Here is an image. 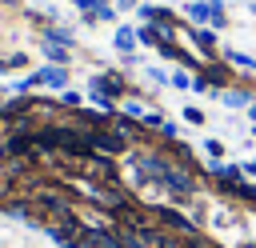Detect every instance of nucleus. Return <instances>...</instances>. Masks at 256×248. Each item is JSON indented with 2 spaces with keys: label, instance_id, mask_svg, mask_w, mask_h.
<instances>
[{
  "label": "nucleus",
  "instance_id": "obj_2",
  "mask_svg": "<svg viewBox=\"0 0 256 248\" xmlns=\"http://www.w3.org/2000/svg\"><path fill=\"white\" fill-rule=\"evenodd\" d=\"M88 148L116 156V152H124V136H120V132H100V128H92V132H88Z\"/></svg>",
  "mask_w": 256,
  "mask_h": 248
},
{
  "label": "nucleus",
  "instance_id": "obj_9",
  "mask_svg": "<svg viewBox=\"0 0 256 248\" xmlns=\"http://www.w3.org/2000/svg\"><path fill=\"white\" fill-rule=\"evenodd\" d=\"M4 148H8V156H24V152H28V136H16V132H12Z\"/></svg>",
  "mask_w": 256,
  "mask_h": 248
},
{
  "label": "nucleus",
  "instance_id": "obj_11",
  "mask_svg": "<svg viewBox=\"0 0 256 248\" xmlns=\"http://www.w3.org/2000/svg\"><path fill=\"white\" fill-rule=\"evenodd\" d=\"M168 84H172V88H192V76H188L184 68H176V72L168 76Z\"/></svg>",
  "mask_w": 256,
  "mask_h": 248
},
{
  "label": "nucleus",
  "instance_id": "obj_19",
  "mask_svg": "<svg viewBox=\"0 0 256 248\" xmlns=\"http://www.w3.org/2000/svg\"><path fill=\"white\" fill-rule=\"evenodd\" d=\"M244 112H248V120H252V128H256V100H252V104H248Z\"/></svg>",
  "mask_w": 256,
  "mask_h": 248
},
{
  "label": "nucleus",
  "instance_id": "obj_20",
  "mask_svg": "<svg viewBox=\"0 0 256 248\" xmlns=\"http://www.w3.org/2000/svg\"><path fill=\"white\" fill-rule=\"evenodd\" d=\"M116 8H140V0H116Z\"/></svg>",
  "mask_w": 256,
  "mask_h": 248
},
{
  "label": "nucleus",
  "instance_id": "obj_13",
  "mask_svg": "<svg viewBox=\"0 0 256 248\" xmlns=\"http://www.w3.org/2000/svg\"><path fill=\"white\" fill-rule=\"evenodd\" d=\"M24 64H28V56H24V52H16V56H4V60H0V68H24Z\"/></svg>",
  "mask_w": 256,
  "mask_h": 248
},
{
  "label": "nucleus",
  "instance_id": "obj_4",
  "mask_svg": "<svg viewBox=\"0 0 256 248\" xmlns=\"http://www.w3.org/2000/svg\"><path fill=\"white\" fill-rule=\"evenodd\" d=\"M220 100H224L228 108H248V104H252V92H248V88H224Z\"/></svg>",
  "mask_w": 256,
  "mask_h": 248
},
{
  "label": "nucleus",
  "instance_id": "obj_3",
  "mask_svg": "<svg viewBox=\"0 0 256 248\" xmlns=\"http://www.w3.org/2000/svg\"><path fill=\"white\" fill-rule=\"evenodd\" d=\"M136 44H140V36H136V28H128V24H120V28L112 32V48H116V52H124V56H132V52H136Z\"/></svg>",
  "mask_w": 256,
  "mask_h": 248
},
{
  "label": "nucleus",
  "instance_id": "obj_1",
  "mask_svg": "<svg viewBox=\"0 0 256 248\" xmlns=\"http://www.w3.org/2000/svg\"><path fill=\"white\" fill-rule=\"evenodd\" d=\"M88 96H92V104L100 108V112H116V100L124 96V80H120V72H96L92 80H88Z\"/></svg>",
  "mask_w": 256,
  "mask_h": 248
},
{
  "label": "nucleus",
  "instance_id": "obj_8",
  "mask_svg": "<svg viewBox=\"0 0 256 248\" xmlns=\"http://www.w3.org/2000/svg\"><path fill=\"white\" fill-rule=\"evenodd\" d=\"M44 40H48V44H64V48L76 44V36H72L68 28H44Z\"/></svg>",
  "mask_w": 256,
  "mask_h": 248
},
{
  "label": "nucleus",
  "instance_id": "obj_15",
  "mask_svg": "<svg viewBox=\"0 0 256 248\" xmlns=\"http://www.w3.org/2000/svg\"><path fill=\"white\" fill-rule=\"evenodd\" d=\"M204 152H208L212 160H220V156H224V144H220V140H204Z\"/></svg>",
  "mask_w": 256,
  "mask_h": 248
},
{
  "label": "nucleus",
  "instance_id": "obj_10",
  "mask_svg": "<svg viewBox=\"0 0 256 248\" xmlns=\"http://www.w3.org/2000/svg\"><path fill=\"white\" fill-rule=\"evenodd\" d=\"M4 212H8L12 220H28V204H24V200H8ZM28 224H32V220H28Z\"/></svg>",
  "mask_w": 256,
  "mask_h": 248
},
{
  "label": "nucleus",
  "instance_id": "obj_14",
  "mask_svg": "<svg viewBox=\"0 0 256 248\" xmlns=\"http://www.w3.org/2000/svg\"><path fill=\"white\" fill-rule=\"evenodd\" d=\"M60 100H64V104H68V108H76V104H80V100H84V96H80V92H76V88H64V92H60Z\"/></svg>",
  "mask_w": 256,
  "mask_h": 248
},
{
  "label": "nucleus",
  "instance_id": "obj_12",
  "mask_svg": "<svg viewBox=\"0 0 256 248\" xmlns=\"http://www.w3.org/2000/svg\"><path fill=\"white\" fill-rule=\"evenodd\" d=\"M144 112H148V108H144L140 100H128V104H124V116H128V120H144Z\"/></svg>",
  "mask_w": 256,
  "mask_h": 248
},
{
  "label": "nucleus",
  "instance_id": "obj_17",
  "mask_svg": "<svg viewBox=\"0 0 256 248\" xmlns=\"http://www.w3.org/2000/svg\"><path fill=\"white\" fill-rule=\"evenodd\" d=\"M184 120H188V124H204V112H200V108H184Z\"/></svg>",
  "mask_w": 256,
  "mask_h": 248
},
{
  "label": "nucleus",
  "instance_id": "obj_7",
  "mask_svg": "<svg viewBox=\"0 0 256 248\" xmlns=\"http://www.w3.org/2000/svg\"><path fill=\"white\" fill-rule=\"evenodd\" d=\"M188 36L196 40V48H200V52H212V48H216V32H212V28H192Z\"/></svg>",
  "mask_w": 256,
  "mask_h": 248
},
{
  "label": "nucleus",
  "instance_id": "obj_16",
  "mask_svg": "<svg viewBox=\"0 0 256 248\" xmlns=\"http://www.w3.org/2000/svg\"><path fill=\"white\" fill-rule=\"evenodd\" d=\"M72 4H76V8H80V12H84V16H88V12H96V8H100V4H104V0H72Z\"/></svg>",
  "mask_w": 256,
  "mask_h": 248
},
{
  "label": "nucleus",
  "instance_id": "obj_21",
  "mask_svg": "<svg viewBox=\"0 0 256 248\" xmlns=\"http://www.w3.org/2000/svg\"><path fill=\"white\" fill-rule=\"evenodd\" d=\"M0 160H8V148H4V144H0Z\"/></svg>",
  "mask_w": 256,
  "mask_h": 248
},
{
  "label": "nucleus",
  "instance_id": "obj_22",
  "mask_svg": "<svg viewBox=\"0 0 256 248\" xmlns=\"http://www.w3.org/2000/svg\"><path fill=\"white\" fill-rule=\"evenodd\" d=\"M248 12H252V16H256V0H252V4H248Z\"/></svg>",
  "mask_w": 256,
  "mask_h": 248
},
{
  "label": "nucleus",
  "instance_id": "obj_23",
  "mask_svg": "<svg viewBox=\"0 0 256 248\" xmlns=\"http://www.w3.org/2000/svg\"><path fill=\"white\" fill-rule=\"evenodd\" d=\"M252 136H256V128H252Z\"/></svg>",
  "mask_w": 256,
  "mask_h": 248
},
{
  "label": "nucleus",
  "instance_id": "obj_6",
  "mask_svg": "<svg viewBox=\"0 0 256 248\" xmlns=\"http://www.w3.org/2000/svg\"><path fill=\"white\" fill-rule=\"evenodd\" d=\"M224 56H228V64H232V68H244V72H256V56H248V52H240V48H228Z\"/></svg>",
  "mask_w": 256,
  "mask_h": 248
},
{
  "label": "nucleus",
  "instance_id": "obj_5",
  "mask_svg": "<svg viewBox=\"0 0 256 248\" xmlns=\"http://www.w3.org/2000/svg\"><path fill=\"white\" fill-rule=\"evenodd\" d=\"M40 48H44V60L48 64H68V56H72V48H64V44H48L44 40Z\"/></svg>",
  "mask_w": 256,
  "mask_h": 248
},
{
  "label": "nucleus",
  "instance_id": "obj_18",
  "mask_svg": "<svg viewBox=\"0 0 256 248\" xmlns=\"http://www.w3.org/2000/svg\"><path fill=\"white\" fill-rule=\"evenodd\" d=\"M244 176H256V156H248V160H244Z\"/></svg>",
  "mask_w": 256,
  "mask_h": 248
}]
</instances>
